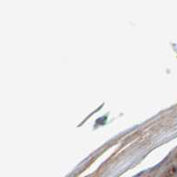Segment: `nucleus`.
<instances>
[{
  "instance_id": "obj_1",
  "label": "nucleus",
  "mask_w": 177,
  "mask_h": 177,
  "mask_svg": "<svg viewBox=\"0 0 177 177\" xmlns=\"http://www.w3.org/2000/svg\"><path fill=\"white\" fill-rule=\"evenodd\" d=\"M177 175V165H173L169 166L166 171L164 172V177H175Z\"/></svg>"
},
{
  "instance_id": "obj_2",
  "label": "nucleus",
  "mask_w": 177,
  "mask_h": 177,
  "mask_svg": "<svg viewBox=\"0 0 177 177\" xmlns=\"http://www.w3.org/2000/svg\"><path fill=\"white\" fill-rule=\"evenodd\" d=\"M175 159H177V152L175 154Z\"/></svg>"
}]
</instances>
